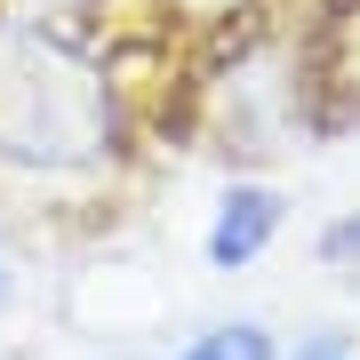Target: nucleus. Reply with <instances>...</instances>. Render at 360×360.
<instances>
[{
	"mask_svg": "<svg viewBox=\"0 0 360 360\" xmlns=\"http://www.w3.org/2000/svg\"><path fill=\"white\" fill-rule=\"evenodd\" d=\"M136 153V112L112 65L65 25H0V168L104 176Z\"/></svg>",
	"mask_w": 360,
	"mask_h": 360,
	"instance_id": "1",
	"label": "nucleus"
},
{
	"mask_svg": "<svg viewBox=\"0 0 360 360\" xmlns=\"http://www.w3.org/2000/svg\"><path fill=\"white\" fill-rule=\"evenodd\" d=\"M281 224H288L281 184H264V176H232L224 193H217V217H208L200 257L217 264V272H248V264H264V248L281 240Z\"/></svg>",
	"mask_w": 360,
	"mask_h": 360,
	"instance_id": "2",
	"label": "nucleus"
},
{
	"mask_svg": "<svg viewBox=\"0 0 360 360\" xmlns=\"http://www.w3.org/2000/svg\"><path fill=\"white\" fill-rule=\"evenodd\" d=\"M176 360H281V336L264 321H217L193 345H176Z\"/></svg>",
	"mask_w": 360,
	"mask_h": 360,
	"instance_id": "3",
	"label": "nucleus"
},
{
	"mask_svg": "<svg viewBox=\"0 0 360 360\" xmlns=\"http://www.w3.org/2000/svg\"><path fill=\"white\" fill-rule=\"evenodd\" d=\"M321 264L360 281V208H345V217H328V224H321Z\"/></svg>",
	"mask_w": 360,
	"mask_h": 360,
	"instance_id": "4",
	"label": "nucleus"
},
{
	"mask_svg": "<svg viewBox=\"0 0 360 360\" xmlns=\"http://www.w3.org/2000/svg\"><path fill=\"white\" fill-rule=\"evenodd\" d=\"M281 360H360V352H352L345 328H312V336H296V345H281Z\"/></svg>",
	"mask_w": 360,
	"mask_h": 360,
	"instance_id": "5",
	"label": "nucleus"
},
{
	"mask_svg": "<svg viewBox=\"0 0 360 360\" xmlns=\"http://www.w3.org/2000/svg\"><path fill=\"white\" fill-rule=\"evenodd\" d=\"M16 304V272H8V257H0V312Z\"/></svg>",
	"mask_w": 360,
	"mask_h": 360,
	"instance_id": "6",
	"label": "nucleus"
}]
</instances>
